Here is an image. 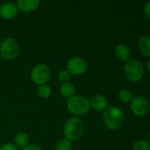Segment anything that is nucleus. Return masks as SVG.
I'll list each match as a JSON object with an SVG mask.
<instances>
[{
  "mask_svg": "<svg viewBox=\"0 0 150 150\" xmlns=\"http://www.w3.org/2000/svg\"><path fill=\"white\" fill-rule=\"evenodd\" d=\"M138 46L141 52L144 55L150 57V36L141 37L138 42Z\"/></svg>",
  "mask_w": 150,
  "mask_h": 150,
  "instance_id": "obj_14",
  "label": "nucleus"
},
{
  "mask_svg": "<svg viewBox=\"0 0 150 150\" xmlns=\"http://www.w3.org/2000/svg\"><path fill=\"white\" fill-rule=\"evenodd\" d=\"M19 13L17 4L13 2H6L0 5V17L4 19H12Z\"/></svg>",
  "mask_w": 150,
  "mask_h": 150,
  "instance_id": "obj_9",
  "label": "nucleus"
},
{
  "mask_svg": "<svg viewBox=\"0 0 150 150\" xmlns=\"http://www.w3.org/2000/svg\"><path fill=\"white\" fill-rule=\"evenodd\" d=\"M22 150H43L41 147L35 145H27V147L23 148Z\"/></svg>",
  "mask_w": 150,
  "mask_h": 150,
  "instance_id": "obj_23",
  "label": "nucleus"
},
{
  "mask_svg": "<svg viewBox=\"0 0 150 150\" xmlns=\"http://www.w3.org/2000/svg\"><path fill=\"white\" fill-rule=\"evenodd\" d=\"M149 144H150V134H149Z\"/></svg>",
  "mask_w": 150,
  "mask_h": 150,
  "instance_id": "obj_25",
  "label": "nucleus"
},
{
  "mask_svg": "<svg viewBox=\"0 0 150 150\" xmlns=\"http://www.w3.org/2000/svg\"><path fill=\"white\" fill-rule=\"evenodd\" d=\"M28 142H29V137L26 133H22V132L18 133L14 137V144L17 147L23 149L28 145Z\"/></svg>",
  "mask_w": 150,
  "mask_h": 150,
  "instance_id": "obj_15",
  "label": "nucleus"
},
{
  "mask_svg": "<svg viewBox=\"0 0 150 150\" xmlns=\"http://www.w3.org/2000/svg\"><path fill=\"white\" fill-rule=\"evenodd\" d=\"M50 69L46 64H37L31 70V79L38 86L46 84L50 79Z\"/></svg>",
  "mask_w": 150,
  "mask_h": 150,
  "instance_id": "obj_6",
  "label": "nucleus"
},
{
  "mask_svg": "<svg viewBox=\"0 0 150 150\" xmlns=\"http://www.w3.org/2000/svg\"><path fill=\"white\" fill-rule=\"evenodd\" d=\"M40 0H19L17 3V6L19 11L23 12H31L38 8L40 5Z\"/></svg>",
  "mask_w": 150,
  "mask_h": 150,
  "instance_id": "obj_10",
  "label": "nucleus"
},
{
  "mask_svg": "<svg viewBox=\"0 0 150 150\" xmlns=\"http://www.w3.org/2000/svg\"><path fill=\"white\" fill-rule=\"evenodd\" d=\"M66 105L71 113L78 116L88 113L90 109L89 100L83 96H73L68 98Z\"/></svg>",
  "mask_w": 150,
  "mask_h": 150,
  "instance_id": "obj_3",
  "label": "nucleus"
},
{
  "mask_svg": "<svg viewBox=\"0 0 150 150\" xmlns=\"http://www.w3.org/2000/svg\"><path fill=\"white\" fill-rule=\"evenodd\" d=\"M90 107L96 111H104L108 106L107 98L103 95H95L91 98L90 101Z\"/></svg>",
  "mask_w": 150,
  "mask_h": 150,
  "instance_id": "obj_11",
  "label": "nucleus"
},
{
  "mask_svg": "<svg viewBox=\"0 0 150 150\" xmlns=\"http://www.w3.org/2000/svg\"><path fill=\"white\" fill-rule=\"evenodd\" d=\"M72 142L64 138L61 139L56 146V150H72Z\"/></svg>",
  "mask_w": 150,
  "mask_h": 150,
  "instance_id": "obj_18",
  "label": "nucleus"
},
{
  "mask_svg": "<svg viewBox=\"0 0 150 150\" xmlns=\"http://www.w3.org/2000/svg\"><path fill=\"white\" fill-rule=\"evenodd\" d=\"M126 77L131 82H138L144 76L145 69L142 63L136 59H130L126 62L124 68Z\"/></svg>",
  "mask_w": 150,
  "mask_h": 150,
  "instance_id": "obj_4",
  "label": "nucleus"
},
{
  "mask_svg": "<svg viewBox=\"0 0 150 150\" xmlns=\"http://www.w3.org/2000/svg\"><path fill=\"white\" fill-rule=\"evenodd\" d=\"M88 69V63L85 59L74 56L71 58L67 62V70L71 75L80 76L84 74Z\"/></svg>",
  "mask_w": 150,
  "mask_h": 150,
  "instance_id": "obj_7",
  "label": "nucleus"
},
{
  "mask_svg": "<svg viewBox=\"0 0 150 150\" xmlns=\"http://www.w3.org/2000/svg\"><path fill=\"white\" fill-rule=\"evenodd\" d=\"M130 54H131L130 48L126 44H119L115 48L116 57L122 62H127L130 58Z\"/></svg>",
  "mask_w": 150,
  "mask_h": 150,
  "instance_id": "obj_12",
  "label": "nucleus"
},
{
  "mask_svg": "<svg viewBox=\"0 0 150 150\" xmlns=\"http://www.w3.org/2000/svg\"><path fill=\"white\" fill-rule=\"evenodd\" d=\"M118 98L123 103H129L133 99V93L131 92V91L127 89H124L119 91Z\"/></svg>",
  "mask_w": 150,
  "mask_h": 150,
  "instance_id": "obj_17",
  "label": "nucleus"
},
{
  "mask_svg": "<svg viewBox=\"0 0 150 150\" xmlns=\"http://www.w3.org/2000/svg\"><path fill=\"white\" fill-rule=\"evenodd\" d=\"M133 150H150V144L144 141V140H141V141H138L134 143L133 145Z\"/></svg>",
  "mask_w": 150,
  "mask_h": 150,
  "instance_id": "obj_19",
  "label": "nucleus"
},
{
  "mask_svg": "<svg viewBox=\"0 0 150 150\" xmlns=\"http://www.w3.org/2000/svg\"><path fill=\"white\" fill-rule=\"evenodd\" d=\"M19 53V45L13 38H5L0 45V54L5 60L15 59Z\"/></svg>",
  "mask_w": 150,
  "mask_h": 150,
  "instance_id": "obj_5",
  "label": "nucleus"
},
{
  "mask_svg": "<svg viewBox=\"0 0 150 150\" xmlns=\"http://www.w3.org/2000/svg\"><path fill=\"white\" fill-rule=\"evenodd\" d=\"M71 74L69 73V71L66 69V70H61L58 74V79L60 82H62L63 83H68V81L70 80L71 78Z\"/></svg>",
  "mask_w": 150,
  "mask_h": 150,
  "instance_id": "obj_20",
  "label": "nucleus"
},
{
  "mask_svg": "<svg viewBox=\"0 0 150 150\" xmlns=\"http://www.w3.org/2000/svg\"><path fill=\"white\" fill-rule=\"evenodd\" d=\"M144 13H145L146 17L149 19H150V2L146 4V5L144 7Z\"/></svg>",
  "mask_w": 150,
  "mask_h": 150,
  "instance_id": "obj_22",
  "label": "nucleus"
},
{
  "mask_svg": "<svg viewBox=\"0 0 150 150\" xmlns=\"http://www.w3.org/2000/svg\"><path fill=\"white\" fill-rule=\"evenodd\" d=\"M103 121L108 128L116 130L124 125L125 116L118 107L109 106L103 112Z\"/></svg>",
  "mask_w": 150,
  "mask_h": 150,
  "instance_id": "obj_1",
  "label": "nucleus"
},
{
  "mask_svg": "<svg viewBox=\"0 0 150 150\" xmlns=\"http://www.w3.org/2000/svg\"><path fill=\"white\" fill-rule=\"evenodd\" d=\"M84 133V123L78 117L69 118L64 127L65 139L70 142L78 141Z\"/></svg>",
  "mask_w": 150,
  "mask_h": 150,
  "instance_id": "obj_2",
  "label": "nucleus"
},
{
  "mask_svg": "<svg viewBox=\"0 0 150 150\" xmlns=\"http://www.w3.org/2000/svg\"><path fill=\"white\" fill-rule=\"evenodd\" d=\"M147 69H148V70L150 72V60L148 62V64H147Z\"/></svg>",
  "mask_w": 150,
  "mask_h": 150,
  "instance_id": "obj_24",
  "label": "nucleus"
},
{
  "mask_svg": "<svg viewBox=\"0 0 150 150\" xmlns=\"http://www.w3.org/2000/svg\"><path fill=\"white\" fill-rule=\"evenodd\" d=\"M60 93L64 98H70L74 96L75 93V87L72 83H64L60 86Z\"/></svg>",
  "mask_w": 150,
  "mask_h": 150,
  "instance_id": "obj_13",
  "label": "nucleus"
},
{
  "mask_svg": "<svg viewBox=\"0 0 150 150\" xmlns=\"http://www.w3.org/2000/svg\"><path fill=\"white\" fill-rule=\"evenodd\" d=\"M0 150H19L17 146L12 143H5L0 147Z\"/></svg>",
  "mask_w": 150,
  "mask_h": 150,
  "instance_id": "obj_21",
  "label": "nucleus"
},
{
  "mask_svg": "<svg viewBox=\"0 0 150 150\" xmlns=\"http://www.w3.org/2000/svg\"><path fill=\"white\" fill-rule=\"evenodd\" d=\"M37 94L41 98L47 99L51 95V88L47 84L39 85L37 88Z\"/></svg>",
  "mask_w": 150,
  "mask_h": 150,
  "instance_id": "obj_16",
  "label": "nucleus"
},
{
  "mask_svg": "<svg viewBox=\"0 0 150 150\" xmlns=\"http://www.w3.org/2000/svg\"><path fill=\"white\" fill-rule=\"evenodd\" d=\"M131 110L136 116L142 117L148 114L149 111V104L145 98L137 96L133 98L131 101Z\"/></svg>",
  "mask_w": 150,
  "mask_h": 150,
  "instance_id": "obj_8",
  "label": "nucleus"
}]
</instances>
